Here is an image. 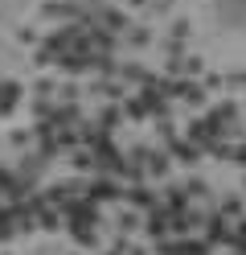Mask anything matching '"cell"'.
Wrapping results in <instances>:
<instances>
[{"label": "cell", "instance_id": "1", "mask_svg": "<svg viewBox=\"0 0 246 255\" xmlns=\"http://www.w3.org/2000/svg\"><path fill=\"white\" fill-rule=\"evenodd\" d=\"M58 210H62L66 222H86V227H94V222H98V206L86 202V198H66Z\"/></svg>", "mask_w": 246, "mask_h": 255}, {"label": "cell", "instance_id": "2", "mask_svg": "<svg viewBox=\"0 0 246 255\" xmlns=\"http://www.w3.org/2000/svg\"><path fill=\"white\" fill-rule=\"evenodd\" d=\"M82 198L86 202H115V198H123V185H119V177H94L86 189H82Z\"/></svg>", "mask_w": 246, "mask_h": 255}, {"label": "cell", "instance_id": "3", "mask_svg": "<svg viewBox=\"0 0 246 255\" xmlns=\"http://www.w3.org/2000/svg\"><path fill=\"white\" fill-rule=\"evenodd\" d=\"M201 231H205V239L213 247H218V243H234V227H230L226 214H205V227Z\"/></svg>", "mask_w": 246, "mask_h": 255}, {"label": "cell", "instance_id": "4", "mask_svg": "<svg viewBox=\"0 0 246 255\" xmlns=\"http://www.w3.org/2000/svg\"><path fill=\"white\" fill-rule=\"evenodd\" d=\"M74 33H78V21H74V25H62V29H54V33H45V41H41V45H45V50L58 58V54H66V50L74 45Z\"/></svg>", "mask_w": 246, "mask_h": 255}, {"label": "cell", "instance_id": "5", "mask_svg": "<svg viewBox=\"0 0 246 255\" xmlns=\"http://www.w3.org/2000/svg\"><path fill=\"white\" fill-rule=\"evenodd\" d=\"M54 66H58L66 78H78V74H86V70H90V54H74V50H66V54H58Z\"/></svg>", "mask_w": 246, "mask_h": 255}, {"label": "cell", "instance_id": "6", "mask_svg": "<svg viewBox=\"0 0 246 255\" xmlns=\"http://www.w3.org/2000/svg\"><path fill=\"white\" fill-rule=\"evenodd\" d=\"M41 17H62L66 25H74V21H82V8L70 4V0H45V4H41Z\"/></svg>", "mask_w": 246, "mask_h": 255}, {"label": "cell", "instance_id": "7", "mask_svg": "<svg viewBox=\"0 0 246 255\" xmlns=\"http://www.w3.org/2000/svg\"><path fill=\"white\" fill-rule=\"evenodd\" d=\"M164 152H168L172 161H180V165H197V161H201V156H205L201 148L193 144V140H180V136H176V140H172V144L164 148Z\"/></svg>", "mask_w": 246, "mask_h": 255}, {"label": "cell", "instance_id": "8", "mask_svg": "<svg viewBox=\"0 0 246 255\" xmlns=\"http://www.w3.org/2000/svg\"><path fill=\"white\" fill-rule=\"evenodd\" d=\"M21 83H16V78H0V120L4 116H12V107L21 103Z\"/></svg>", "mask_w": 246, "mask_h": 255}, {"label": "cell", "instance_id": "9", "mask_svg": "<svg viewBox=\"0 0 246 255\" xmlns=\"http://www.w3.org/2000/svg\"><path fill=\"white\" fill-rule=\"evenodd\" d=\"M123 198H127L131 210H152V206H156V194H152L144 181H140V185H127V189H123Z\"/></svg>", "mask_w": 246, "mask_h": 255}, {"label": "cell", "instance_id": "10", "mask_svg": "<svg viewBox=\"0 0 246 255\" xmlns=\"http://www.w3.org/2000/svg\"><path fill=\"white\" fill-rule=\"evenodd\" d=\"M144 231H148V239H164L168 235V210L156 202L152 210H148V222H144Z\"/></svg>", "mask_w": 246, "mask_h": 255}, {"label": "cell", "instance_id": "11", "mask_svg": "<svg viewBox=\"0 0 246 255\" xmlns=\"http://www.w3.org/2000/svg\"><path fill=\"white\" fill-rule=\"evenodd\" d=\"M164 210H168V218L172 214H185L189 210V194H185V185H168V189H164Z\"/></svg>", "mask_w": 246, "mask_h": 255}, {"label": "cell", "instance_id": "12", "mask_svg": "<svg viewBox=\"0 0 246 255\" xmlns=\"http://www.w3.org/2000/svg\"><path fill=\"white\" fill-rule=\"evenodd\" d=\"M90 95H103L107 103H123L127 99L123 83H115V78H98V83H90Z\"/></svg>", "mask_w": 246, "mask_h": 255}, {"label": "cell", "instance_id": "13", "mask_svg": "<svg viewBox=\"0 0 246 255\" xmlns=\"http://www.w3.org/2000/svg\"><path fill=\"white\" fill-rule=\"evenodd\" d=\"M205 120H209V124H218V128H230V124L238 120V103H234V99H226V103H218V107H209V111H205Z\"/></svg>", "mask_w": 246, "mask_h": 255}, {"label": "cell", "instance_id": "14", "mask_svg": "<svg viewBox=\"0 0 246 255\" xmlns=\"http://www.w3.org/2000/svg\"><path fill=\"white\" fill-rule=\"evenodd\" d=\"M119 78H123V83H136V87H152V83H156V74L144 70V66H136V62H123V66H119Z\"/></svg>", "mask_w": 246, "mask_h": 255}, {"label": "cell", "instance_id": "15", "mask_svg": "<svg viewBox=\"0 0 246 255\" xmlns=\"http://www.w3.org/2000/svg\"><path fill=\"white\" fill-rule=\"evenodd\" d=\"M86 33H90V45H94V54H115V33L103 25H86Z\"/></svg>", "mask_w": 246, "mask_h": 255}, {"label": "cell", "instance_id": "16", "mask_svg": "<svg viewBox=\"0 0 246 255\" xmlns=\"http://www.w3.org/2000/svg\"><path fill=\"white\" fill-rule=\"evenodd\" d=\"M49 120H54L58 128H78L82 124V107L78 103H62V107H54V116H49Z\"/></svg>", "mask_w": 246, "mask_h": 255}, {"label": "cell", "instance_id": "17", "mask_svg": "<svg viewBox=\"0 0 246 255\" xmlns=\"http://www.w3.org/2000/svg\"><path fill=\"white\" fill-rule=\"evenodd\" d=\"M180 99H185L189 107H205V99H209V91L197 83V78H185V83H180Z\"/></svg>", "mask_w": 246, "mask_h": 255}, {"label": "cell", "instance_id": "18", "mask_svg": "<svg viewBox=\"0 0 246 255\" xmlns=\"http://www.w3.org/2000/svg\"><path fill=\"white\" fill-rule=\"evenodd\" d=\"M168 165H172V156L164 152V148H152L144 169H148V177H168Z\"/></svg>", "mask_w": 246, "mask_h": 255}, {"label": "cell", "instance_id": "19", "mask_svg": "<svg viewBox=\"0 0 246 255\" xmlns=\"http://www.w3.org/2000/svg\"><path fill=\"white\" fill-rule=\"evenodd\" d=\"M12 235H16V206L0 202V243H8Z\"/></svg>", "mask_w": 246, "mask_h": 255}, {"label": "cell", "instance_id": "20", "mask_svg": "<svg viewBox=\"0 0 246 255\" xmlns=\"http://www.w3.org/2000/svg\"><path fill=\"white\" fill-rule=\"evenodd\" d=\"M90 70L98 78H119V62H115L111 54H90Z\"/></svg>", "mask_w": 246, "mask_h": 255}, {"label": "cell", "instance_id": "21", "mask_svg": "<svg viewBox=\"0 0 246 255\" xmlns=\"http://www.w3.org/2000/svg\"><path fill=\"white\" fill-rule=\"evenodd\" d=\"M66 227H70V235H74V243H78V247H94V243H98L94 227H86V222H66Z\"/></svg>", "mask_w": 246, "mask_h": 255}, {"label": "cell", "instance_id": "22", "mask_svg": "<svg viewBox=\"0 0 246 255\" xmlns=\"http://www.w3.org/2000/svg\"><path fill=\"white\" fill-rule=\"evenodd\" d=\"M98 25L111 29V33H115V29H131V25H127V17H123L119 8H98Z\"/></svg>", "mask_w": 246, "mask_h": 255}, {"label": "cell", "instance_id": "23", "mask_svg": "<svg viewBox=\"0 0 246 255\" xmlns=\"http://www.w3.org/2000/svg\"><path fill=\"white\" fill-rule=\"evenodd\" d=\"M62 210H54V206H45V210H37V231H62Z\"/></svg>", "mask_w": 246, "mask_h": 255}, {"label": "cell", "instance_id": "24", "mask_svg": "<svg viewBox=\"0 0 246 255\" xmlns=\"http://www.w3.org/2000/svg\"><path fill=\"white\" fill-rule=\"evenodd\" d=\"M201 152H205V156H218V161H230L234 144H230V140H205V144H201Z\"/></svg>", "mask_w": 246, "mask_h": 255}, {"label": "cell", "instance_id": "25", "mask_svg": "<svg viewBox=\"0 0 246 255\" xmlns=\"http://www.w3.org/2000/svg\"><path fill=\"white\" fill-rule=\"evenodd\" d=\"M41 169H45L41 156H37V152H25V156H21V169H16V173H21V177H37Z\"/></svg>", "mask_w": 246, "mask_h": 255}, {"label": "cell", "instance_id": "26", "mask_svg": "<svg viewBox=\"0 0 246 255\" xmlns=\"http://www.w3.org/2000/svg\"><path fill=\"white\" fill-rule=\"evenodd\" d=\"M123 116L127 120H148V107H144L140 95H127V99H123Z\"/></svg>", "mask_w": 246, "mask_h": 255}, {"label": "cell", "instance_id": "27", "mask_svg": "<svg viewBox=\"0 0 246 255\" xmlns=\"http://www.w3.org/2000/svg\"><path fill=\"white\" fill-rule=\"evenodd\" d=\"M180 251H185V255H209L213 251V243H209V239H180Z\"/></svg>", "mask_w": 246, "mask_h": 255}, {"label": "cell", "instance_id": "28", "mask_svg": "<svg viewBox=\"0 0 246 255\" xmlns=\"http://www.w3.org/2000/svg\"><path fill=\"white\" fill-rule=\"evenodd\" d=\"M119 120H123V107H119V103H107V107H103V116H98V128H107V132H111Z\"/></svg>", "mask_w": 246, "mask_h": 255}, {"label": "cell", "instance_id": "29", "mask_svg": "<svg viewBox=\"0 0 246 255\" xmlns=\"http://www.w3.org/2000/svg\"><path fill=\"white\" fill-rule=\"evenodd\" d=\"M70 165H74L78 173L94 169V152H90V148H74V152H70Z\"/></svg>", "mask_w": 246, "mask_h": 255}, {"label": "cell", "instance_id": "30", "mask_svg": "<svg viewBox=\"0 0 246 255\" xmlns=\"http://www.w3.org/2000/svg\"><path fill=\"white\" fill-rule=\"evenodd\" d=\"M54 140H58V148H70V152L82 148V144H78V128H58V136H54Z\"/></svg>", "mask_w": 246, "mask_h": 255}, {"label": "cell", "instance_id": "31", "mask_svg": "<svg viewBox=\"0 0 246 255\" xmlns=\"http://www.w3.org/2000/svg\"><path fill=\"white\" fill-rule=\"evenodd\" d=\"M127 41L136 45V50H144V45H152V33H148L144 25H131V29H127Z\"/></svg>", "mask_w": 246, "mask_h": 255}, {"label": "cell", "instance_id": "32", "mask_svg": "<svg viewBox=\"0 0 246 255\" xmlns=\"http://www.w3.org/2000/svg\"><path fill=\"white\" fill-rule=\"evenodd\" d=\"M58 95H62V103H78V95H82V87L74 83V78H66V83L58 87Z\"/></svg>", "mask_w": 246, "mask_h": 255}, {"label": "cell", "instance_id": "33", "mask_svg": "<svg viewBox=\"0 0 246 255\" xmlns=\"http://www.w3.org/2000/svg\"><path fill=\"white\" fill-rule=\"evenodd\" d=\"M242 210H246V206H242V198H226L218 214H226V218H242Z\"/></svg>", "mask_w": 246, "mask_h": 255}, {"label": "cell", "instance_id": "34", "mask_svg": "<svg viewBox=\"0 0 246 255\" xmlns=\"http://www.w3.org/2000/svg\"><path fill=\"white\" fill-rule=\"evenodd\" d=\"M136 227H140V214H136V210H123V214H119V235H131Z\"/></svg>", "mask_w": 246, "mask_h": 255}, {"label": "cell", "instance_id": "35", "mask_svg": "<svg viewBox=\"0 0 246 255\" xmlns=\"http://www.w3.org/2000/svg\"><path fill=\"white\" fill-rule=\"evenodd\" d=\"M49 116H54V103L37 95V99H33V120H49Z\"/></svg>", "mask_w": 246, "mask_h": 255}, {"label": "cell", "instance_id": "36", "mask_svg": "<svg viewBox=\"0 0 246 255\" xmlns=\"http://www.w3.org/2000/svg\"><path fill=\"white\" fill-rule=\"evenodd\" d=\"M156 132H160V140H164V148L176 140V128H172V120H156Z\"/></svg>", "mask_w": 246, "mask_h": 255}, {"label": "cell", "instance_id": "37", "mask_svg": "<svg viewBox=\"0 0 246 255\" xmlns=\"http://www.w3.org/2000/svg\"><path fill=\"white\" fill-rule=\"evenodd\" d=\"M185 194H189V198H205V194H209V185H205L201 177H189V181H185Z\"/></svg>", "mask_w": 246, "mask_h": 255}, {"label": "cell", "instance_id": "38", "mask_svg": "<svg viewBox=\"0 0 246 255\" xmlns=\"http://www.w3.org/2000/svg\"><path fill=\"white\" fill-rule=\"evenodd\" d=\"M29 140H33L29 128H16V132H8V144H16V148H29Z\"/></svg>", "mask_w": 246, "mask_h": 255}, {"label": "cell", "instance_id": "39", "mask_svg": "<svg viewBox=\"0 0 246 255\" xmlns=\"http://www.w3.org/2000/svg\"><path fill=\"white\" fill-rule=\"evenodd\" d=\"M164 58H185V41L168 37V41H164Z\"/></svg>", "mask_w": 246, "mask_h": 255}, {"label": "cell", "instance_id": "40", "mask_svg": "<svg viewBox=\"0 0 246 255\" xmlns=\"http://www.w3.org/2000/svg\"><path fill=\"white\" fill-rule=\"evenodd\" d=\"M54 62H58V58H54V54H49V50H45V45H41V50H37V54H33V66H37V70H45V66H54Z\"/></svg>", "mask_w": 246, "mask_h": 255}, {"label": "cell", "instance_id": "41", "mask_svg": "<svg viewBox=\"0 0 246 255\" xmlns=\"http://www.w3.org/2000/svg\"><path fill=\"white\" fill-rule=\"evenodd\" d=\"M33 91H37L41 99H49V95L58 91V83H54V78H37V83H33Z\"/></svg>", "mask_w": 246, "mask_h": 255}, {"label": "cell", "instance_id": "42", "mask_svg": "<svg viewBox=\"0 0 246 255\" xmlns=\"http://www.w3.org/2000/svg\"><path fill=\"white\" fill-rule=\"evenodd\" d=\"M189 33H193V25H189L185 17H180V21H172V37H176V41H185Z\"/></svg>", "mask_w": 246, "mask_h": 255}, {"label": "cell", "instance_id": "43", "mask_svg": "<svg viewBox=\"0 0 246 255\" xmlns=\"http://www.w3.org/2000/svg\"><path fill=\"white\" fill-rule=\"evenodd\" d=\"M201 70H205V62H201V58H185V78H197Z\"/></svg>", "mask_w": 246, "mask_h": 255}, {"label": "cell", "instance_id": "44", "mask_svg": "<svg viewBox=\"0 0 246 255\" xmlns=\"http://www.w3.org/2000/svg\"><path fill=\"white\" fill-rule=\"evenodd\" d=\"M148 152H152L148 144H136V148L127 152V161H136V165H148Z\"/></svg>", "mask_w": 246, "mask_h": 255}, {"label": "cell", "instance_id": "45", "mask_svg": "<svg viewBox=\"0 0 246 255\" xmlns=\"http://www.w3.org/2000/svg\"><path fill=\"white\" fill-rule=\"evenodd\" d=\"M185 222H189V231H201L205 227V214L201 210H185Z\"/></svg>", "mask_w": 246, "mask_h": 255}, {"label": "cell", "instance_id": "46", "mask_svg": "<svg viewBox=\"0 0 246 255\" xmlns=\"http://www.w3.org/2000/svg\"><path fill=\"white\" fill-rule=\"evenodd\" d=\"M201 87H205V91H222V87H226V78H222V74H205V78H201Z\"/></svg>", "mask_w": 246, "mask_h": 255}, {"label": "cell", "instance_id": "47", "mask_svg": "<svg viewBox=\"0 0 246 255\" xmlns=\"http://www.w3.org/2000/svg\"><path fill=\"white\" fill-rule=\"evenodd\" d=\"M230 161H234L238 169H246V144H234V152H230Z\"/></svg>", "mask_w": 246, "mask_h": 255}, {"label": "cell", "instance_id": "48", "mask_svg": "<svg viewBox=\"0 0 246 255\" xmlns=\"http://www.w3.org/2000/svg\"><path fill=\"white\" fill-rule=\"evenodd\" d=\"M16 41L21 45H37V33H33V29H16Z\"/></svg>", "mask_w": 246, "mask_h": 255}, {"label": "cell", "instance_id": "49", "mask_svg": "<svg viewBox=\"0 0 246 255\" xmlns=\"http://www.w3.org/2000/svg\"><path fill=\"white\" fill-rule=\"evenodd\" d=\"M168 8H172V0H152V12H156V17H164Z\"/></svg>", "mask_w": 246, "mask_h": 255}, {"label": "cell", "instance_id": "50", "mask_svg": "<svg viewBox=\"0 0 246 255\" xmlns=\"http://www.w3.org/2000/svg\"><path fill=\"white\" fill-rule=\"evenodd\" d=\"M123 255H148V251H144V247H127Z\"/></svg>", "mask_w": 246, "mask_h": 255}, {"label": "cell", "instance_id": "51", "mask_svg": "<svg viewBox=\"0 0 246 255\" xmlns=\"http://www.w3.org/2000/svg\"><path fill=\"white\" fill-rule=\"evenodd\" d=\"M127 4H131V8H144V4H148V0H127Z\"/></svg>", "mask_w": 246, "mask_h": 255}, {"label": "cell", "instance_id": "52", "mask_svg": "<svg viewBox=\"0 0 246 255\" xmlns=\"http://www.w3.org/2000/svg\"><path fill=\"white\" fill-rule=\"evenodd\" d=\"M0 255H12V251H0Z\"/></svg>", "mask_w": 246, "mask_h": 255}, {"label": "cell", "instance_id": "53", "mask_svg": "<svg viewBox=\"0 0 246 255\" xmlns=\"http://www.w3.org/2000/svg\"><path fill=\"white\" fill-rule=\"evenodd\" d=\"M0 202H4V194H0Z\"/></svg>", "mask_w": 246, "mask_h": 255}, {"label": "cell", "instance_id": "54", "mask_svg": "<svg viewBox=\"0 0 246 255\" xmlns=\"http://www.w3.org/2000/svg\"><path fill=\"white\" fill-rule=\"evenodd\" d=\"M176 255H185V251H176Z\"/></svg>", "mask_w": 246, "mask_h": 255}, {"label": "cell", "instance_id": "55", "mask_svg": "<svg viewBox=\"0 0 246 255\" xmlns=\"http://www.w3.org/2000/svg\"><path fill=\"white\" fill-rule=\"evenodd\" d=\"M111 255H119V251H111Z\"/></svg>", "mask_w": 246, "mask_h": 255}]
</instances>
